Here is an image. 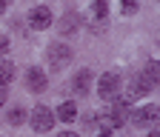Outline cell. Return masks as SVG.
<instances>
[{
	"mask_svg": "<svg viewBox=\"0 0 160 137\" xmlns=\"http://www.w3.org/2000/svg\"><path fill=\"white\" fill-rule=\"evenodd\" d=\"M126 109H129V100H126V97H120V100H114L103 114H100V123H103L106 129L123 126V120H126Z\"/></svg>",
	"mask_w": 160,
	"mask_h": 137,
	"instance_id": "obj_1",
	"label": "cell"
},
{
	"mask_svg": "<svg viewBox=\"0 0 160 137\" xmlns=\"http://www.w3.org/2000/svg\"><path fill=\"white\" fill-rule=\"evenodd\" d=\"M117 89H120V74H114V71L100 74V80H97V94L103 97V100L117 97Z\"/></svg>",
	"mask_w": 160,
	"mask_h": 137,
	"instance_id": "obj_2",
	"label": "cell"
},
{
	"mask_svg": "<svg viewBox=\"0 0 160 137\" xmlns=\"http://www.w3.org/2000/svg\"><path fill=\"white\" fill-rule=\"evenodd\" d=\"M54 126V111L46 109V106H34L32 111V129L34 131H49Z\"/></svg>",
	"mask_w": 160,
	"mask_h": 137,
	"instance_id": "obj_3",
	"label": "cell"
},
{
	"mask_svg": "<svg viewBox=\"0 0 160 137\" xmlns=\"http://www.w3.org/2000/svg\"><path fill=\"white\" fill-rule=\"evenodd\" d=\"M157 117H160V109L149 103V106H140V109L132 111V123H134V126H154Z\"/></svg>",
	"mask_w": 160,
	"mask_h": 137,
	"instance_id": "obj_4",
	"label": "cell"
},
{
	"mask_svg": "<svg viewBox=\"0 0 160 137\" xmlns=\"http://www.w3.org/2000/svg\"><path fill=\"white\" fill-rule=\"evenodd\" d=\"M69 60H72V51H69V46H63V43H54V46L49 49V66H52V69H63Z\"/></svg>",
	"mask_w": 160,
	"mask_h": 137,
	"instance_id": "obj_5",
	"label": "cell"
},
{
	"mask_svg": "<svg viewBox=\"0 0 160 137\" xmlns=\"http://www.w3.org/2000/svg\"><path fill=\"white\" fill-rule=\"evenodd\" d=\"M29 26L32 29H49L52 26V12L46 9V6H34L32 12H29Z\"/></svg>",
	"mask_w": 160,
	"mask_h": 137,
	"instance_id": "obj_6",
	"label": "cell"
},
{
	"mask_svg": "<svg viewBox=\"0 0 160 137\" xmlns=\"http://www.w3.org/2000/svg\"><path fill=\"white\" fill-rule=\"evenodd\" d=\"M26 86L37 94V91H43L46 89V71L43 69H37V66H32L29 71H26Z\"/></svg>",
	"mask_w": 160,
	"mask_h": 137,
	"instance_id": "obj_7",
	"label": "cell"
},
{
	"mask_svg": "<svg viewBox=\"0 0 160 137\" xmlns=\"http://www.w3.org/2000/svg\"><path fill=\"white\" fill-rule=\"evenodd\" d=\"M72 89H74V94H77V97L89 94V89H92V71H89V69L77 71V74H74V80H72Z\"/></svg>",
	"mask_w": 160,
	"mask_h": 137,
	"instance_id": "obj_8",
	"label": "cell"
},
{
	"mask_svg": "<svg viewBox=\"0 0 160 137\" xmlns=\"http://www.w3.org/2000/svg\"><path fill=\"white\" fill-rule=\"evenodd\" d=\"M152 89H154V86L146 80V77L137 74V77H132V83H129V97H146Z\"/></svg>",
	"mask_w": 160,
	"mask_h": 137,
	"instance_id": "obj_9",
	"label": "cell"
},
{
	"mask_svg": "<svg viewBox=\"0 0 160 137\" xmlns=\"http://www.w3.org/2000/svg\"><path fill=\"white\" fill-rule=\"evenodd\" d=\"M54 117H57V120H63V123H72L74 117H77V106H74L72 100H69V103H60L57 111H54Z\"/></svg>",
	"mask_w": 160,
	"mask_h": 137,
	"instance_id": "obj_10",
	"label": "cell"
},
{
	"mask_svg": "<svg viewBox=\"0 0 160 137\" xmlns=\"http://www.w3.org/2000/svg\"><path fill=\"white\" fill-rule=\"evenodd\" d=\"M12 77H14V66L6 63V60H0V86H9Z\"/></svg>",
	"mask_w": 160,
	"mask_h": 137,
	"instance_id": "obj_11",
	"label": "cell"
},
{
	"mask_svg": "<svg viewBox=\"0 0 160 137\" xmlns=\"http://www.w3.org/2000/svg\"><path fill=\"white\" fill-rule=\"evenodd\" d=\"M143 77H146V80H149L152 86H157V80H160V63H154V60H152V63L146 66V71H143Z\"/></svg>",
	"mask_w": 160,
	"mask_h": 137,
	"instance_id": "obj_12",
	"label": "cell"
},
{
	"mask_svg": "<svg viewBox=\"0 0 160 137\" xmlns=\"http://www.w3.org/2000/svg\"><path fill=\"white\" fill-rule=\"evenodd\" d=\"M92 3H94V14L103 20V17L109 14V0H92Z\"/></svg>",
	"mask_w": 160,
	"mask_h": 137,
	"instance_id": "obj_13",
	"label": "cell"
},
{
	"mask_svg": "<svg viewBox=\"0 0 160 137\" xmlns=\"http://www.w3.org/2000/svg\"><path fill=\"white\" fill-rule=\"evenodd\" d=\"M23 120H26V111H23V109H12V111H9V123H12V126H20Z\"/></svg>",
	"mask_w": 160,
	"mask_h": 137,
	"instance_id": "obj_14",
	"label": "cell"
},
{
	"mask_svg": "<svg viewBox=\"0 0 160 137\" xmlns=\"http://www.w3.org/2000/svg\"><path fill=\"white\" fill-rule=\"evenodd\" d=\"M120 6H123V14H134L137 6H140V0H120Z\"/></svg>",
	"mask_w": 160,
	"mask_h": 137,
	"instance_id": "obj_15",
	"label": "cell"
},
{
	"mask_svg": "<svg viewBox=\"0 0 160 137\" xmlns=\"http://www.w3.org/2000/svg\"><path fill=\"white\" fill-rule=\"evenodd\" d=\"M74 26H77L74 14H66V17H63V23H60V32H74Z\"/></svg>",
	"mask_w": 160,
	"mask_h": 137,
	"instance_id": "obj_16",
	"label": "cell"
},
{
	"mask_svg": "<svg viewBox=\"0 0 160 137\" xmlns=\"http://www.w3.org/2000/svg\"><path fill=\"white\" fill-rule=\"evenodd\" d=\"M6 97H9V91H6V86H0V106L6 103Z\"/></svg>",
	"mask_w": 160,
	"mask_h": 137,
	"instance_id": "obj_17",
	"label": "cell"
},
{
	"mask_svg": "<svg viewBox=\"0 0 160 137\" xmlns=\"http://www.w3.org/2000/svg\"><path fill=\"white\" fill-rule=\"evenodd\" d=\"M9 49V40H6V37H0V51H6Z\"/></svg>",
	"mask_w": 160,
	"mask_h": 137,
	"instance_id": "obj_18",
	"label": "cell"
},
{
	"mask_svg": "<svg viewBox=\"0 0 160 137\" xmlns=\"http://www.w3.org/2000/svg\"><path fill=\"white\" fill-rule=\"evenodd\" d=\"M60 137H77L74 131H63V134H60Z\"/></svg>",
	"mask_w": 160,
	"mask_h": 137,
	"instance_id": "obj_19",
	"label": "cell"
},
{
	"mask_svg": "<svg viewBox=\"0 0 160 137\" xmlns=\"http://www.w3.org/2000/svg\"><path fill=\"white\" fill-rule=\"evenodd\" d=\"M149 137H160V131H157V129H152V131H149Z\"/></svg>",
	"mask_w": 160,
	"mask_h": 137,
	"instance_id": "obj_20",
	"label": "cell"
},
{
	"mask_svg": "<svg viewBox=\"0 0 160 137\" xmlns=\"http://www.w3.org/2000/svg\"><path fill=\"white\" fill-rule=\"evenodd\" d=\"M3 9H6V0H0V12H3Z\"/></svg>",
	"mask_w": 160,
	"mask_h": 137,
	"instance_id": "obj_21",
	"label": "cell"
},
{
	"mask_svg": "<svg viewBox=\"0 0 160 137\" xmlns=\"http://www.w3.org/2000/svg\"><path fill=\"white\" fill-rule=\"evenodd\" d=\"M97 137H112V134H109V131H103V134H97Z\"/></svg>",
	"mask_w": 160,
	"mask_h": 137,
	"instance_id": "obj_22",
	"label": "cell"
},
{
	"mask_svg": "<svg viewBox=\"0 0 160 137\" xmlns=\"http://www.w3.org/2000/svg\"><path fill=\"white\" fill-rule=\"evenodd\" d=\"M6 3H9V0H6Z\"/></svg>",
	"mask_w": 160,
	"mask_h": 137,
	"instance_id": "obj_23",
	"label": "cell"
}]
</instances>
